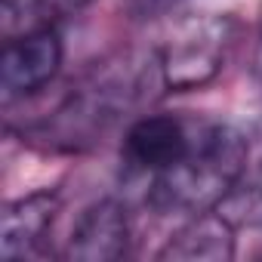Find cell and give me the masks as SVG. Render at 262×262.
I'll return each instance as SVG.
<instances>
[{
    "instance_id": "obj_1",
    "label": "cell",
    "mask_w": 262,
    "mask_h": 262,
    "mask_svg": "<svg viewBox=\"0 0 262 262\" xmlns=\"http://www.w3.org/2000/svg\"><path fill=\"white\" fill-rule=\"evenodd\" d=\"M250 158V139L231 123H198L191 151L170 170L155 173L148 204L164 213L198 216L216 210L241 182Z\"/></svg>"
},
{
    "instance_id": "obj_2",
    "label": "cell",
    "mask_w": 262,
    "mask_h": 262,
    "mask_svg": "<svg viewBox=\"0 0 262 262\" xmlns=\"http://www.w3.org/2000/svg\"><path fill=\"white\" fill-rule=\"evenodd\" d=\"M228 22L225 19H207L188 25L182 34H176L155 59L158 68V83L164 90H198L210 83L222 65H225V50H228Z\"/></svg>"
},
{
    "instance_id": "obj_3",
    "label": "cell",
    "mask_w": 262,
    "mask_h": 262,
    "mask_svg": "<svg viewBox=\"0 0 262 262\" xmlns=\"http://www.w3.org/2000/svg\"><path fill=\"white\" fill-rule=\"evenodd\" d=\"M62 59H65V47L53 25H37L31 31H22L19 37H10L4 56H0L4 102H16L31 93H40L59 74Z\"/></svg>"
},
{
    "instance_id": "obj_4",
    "label": "cell",
    "mask_w": 262,
    "mask_h": 262,
    "mask_svg": "<svg viewBox=\"0 0 262 262\" xmlns=\"http://www.w3.org/2000/svg\"><path fill=\"white\" fill-rule=\"evenodd\" d=\"M198 123H188L176 114H145L123 136V158L136 170L164 173L176 167L194 145Z\"/></svg>"
},
{
    "instance_id": "obj_5",
    "label": "cell",
    "mask_w": 262,
    "mask_h": 262,
    "mask_svg": "<svg viewBox=\"0 0 262 262\" xmlns=\"http://www.w3.org/2000/svg\"><path fill=\"white\" fill-rule=\"evenodd\" d=\"M129 247V219L120 201L102 198L93 201L74 222L65 244V259L77 262H114L126 256Z\"/></svg>"
},
{
    "instance_id": "obj_6",
    "label": "cell",
    "mask_w": 262,
    "mask_h": 262,
    "mask_svg": "<svg viewBox=\"0 0 262 262\" xmlns=\"http://www.w3.org/2000/svg\"><path fill=\"white\" fill-rule=\"evenodd\" d=\"M59 210L62 198L56 188H40L7 204L4 216H0V253L7 259L31 256L53 231Z\"/></svg>"
},
{
    "instance_id": "obj_7",
    "label": "cell",
    "mask_w": 262,
    "mask_h": 262,
    "mask_svg": "<svg viewBox=\"0 0 262 262\" xmlns=\"http://www.w3.org/2000/svg\"><path fill=\"white\" fill-rule=\"evenodd\" d=\"M237 253V237L234 225L216 213H198L191 216L158 253V259H173V262H228Z\"/></svg>"
},
{
    "instance_id": "obj_8",
    "label": "cell",
    "mask_w": 262,
    "mask_h": 262,
    "mask_svg": "<svg viewBox=\"0 0 262 262\" xmlns=\"http://www.w3.org/2000/svg\"><path fill=\"white\" fill-rule=\"evenodd\" d=\"M68 4H90V0H68Z\"/></svg>"
}]
</instances>
